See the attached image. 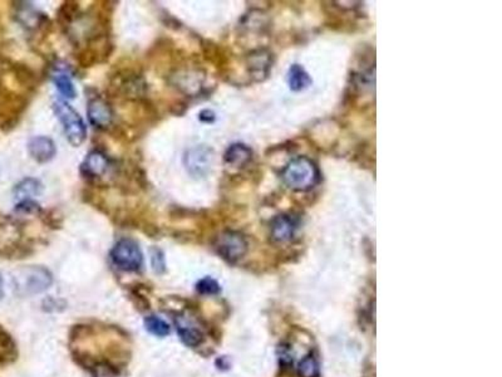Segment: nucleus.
<instances>
[{
	"label": "nucleus",
	"instance_id": "obj_24",
	"mask_svg": "<svg viewBox=\"0 0 502 377\" xmlns=\"http://www.w3.org/2000/svg\"><path fill=\"white\" fill-rule=\"evenodd\" d=\"M151 263L154 267L156 273H163L166 269V263H165V256L162 253L161 249L158 248H152L151 249Z\"/></svg>",
	"mask_w": 502,
	"mask_h": 377
},
{
	"label": "nucleus",
	"instance_id": "obj_25",
	"mask_svg": "<svg viewBox=\"0 0 502 377\" xmlns=\"http://www.w3.org/2000/svg\"><path fill=\"white\" fill-rule=\"evenodd\" d=\"M199 119L202 124H212L216 119V114L211 110H202L199 113Z\"/></svg>",
	"mask_w": 502,
	"mask_h": 377
},
{
	"label": "nucleus",
	"instance_id": "obj_18",
	"mask_svg": "<svg viewBox=\"0 0 502 377\" xmlns=\"http://www.w3.org/2000/svg\"><path fill=\"white\" fill-rule=\"evenodd\" d=\"M288 83L294 92H300L311 84V78L308 72L299 64H293L288 72Z\"/></svg>",
	"mask_w": 502,
	"mask_h": 377
},
{
	"label": "nucleus",
	"instance_id": "obj_6",
	"mask_svg": "<svg viewBox=\"0 0 502 377\" xmlns=\"http://www.w3.org/2000/svg\"><path fill=\"white\" fill-rule=\"evenodd\" d=\"M111 258L115 265L126 272H136L142 267V251L132 239L124 238L117 242L112 249Z\"/></svg>",
	"mask_w": 502,
	"mask_h": 377
},
{
	"label": "nucleus",
	"instance_id": "obj_19",
	"mask_svg": "<svg viewBox=\"0 0 502 377\" xmlns=\"http://www.w3.org/2000/svg\"><path fill=\"white\" fill-rule=\"evenodd\" d=\"M53 82H54L56 87L58 88L59 94H62L63 97L75 98L77 92H75L73 82H72L68 73L64 69L58 68V71H56V73L53 75Z\"/></svg>",
	"mask_w": 502,
	"mask_h": 377
},
{
	"label": "nucleus",
	"instance_id": "obj_21",
	"mask_svg": "<svg viewBox=\"0 0 502 377\" xmlns=\"http://www.w3.org/2000/svg\"><path fill=\"white\" fill-rule=\"evenodd\" d=\"M145 326L149 330V332L158 337H165L170 333V327L165 320H161L160 317L156 316H149L145 320Z\"/></svg>",
	"mask_w": 502,
	"mask_h": 377
},
{
	"label": "nucleus",
	"instance_id": "obj_11",
	"mask_svg": "<svg viewBox=\"0 0 502 377\" xmlns=\"http://www.w3.org/2000/svg\"><path fill=\"white\" fill-rule=\"evenodd\" d=\"M28 152L38 163H50L57 154L54 141L47 136H36L28 142Z\"/></svg>",
	"mask_w": 502,
	"mask_h": 377
},
{
	"label": "nucleus",
	"instance_id": "obj_20",
	"mask_svg": "<svg viewBox=\"0 0 502 377\" xmlns=\"http://www.w3.org/2000/svg\"><path fill=\"white\" fill-rule=\"evenodd\" d=\"M298 374L300 377L319 376V364L316 358L310 353L300 361L298 366Z\"/></svg>",
	"mask_w": 502,
	"mask_h": 377
},
{
	"label": "nucleus",
	"instance_id": "obj_23",
	"mask_svg": "<svg viewBox=\"0 0 502 377\" xmlns=\"http://www.w3.org/2000/svg\"><path fill=\"white\" fill-rule=\"evenodd\" d=\"M15 212L20 214H34V215H39L42 213V207H39V204H37L36 201L33 200H23L19 201L18 204L15 205Z\"/></svg>",
	"mask_w": 502,
	"mask_h": 377
},
{
	"label": "nucleus",
	"instance_id": "obj_17",
	"mask_svg": "<svg viewBox=\"0 0 502 377\" xmlns=\"http://www.w3.org/2000/svg\"><path fill=\"white\" fill-rule=\"evenodd\" d=\"M80 18V3L78 1H64L57 12V22L62 28L68 29Z\"/></svg>",
	"mask_w": 502,
	"mask_h": 377
},
{
	"label": "nucleus",
	"instance_id": "obj_7",
	"mask_svg": "<svg viewBox=\"0 0 502 377\" xmlns=\"http://www.w3.org/2000/svg\"><path fill=\"white\" fill-rule=\"evenodd\" d=\"M214 163V151L206 145L193 146L185 152L184 165L189 175L202 179L209 175Z\"/></svg>",
	"mask_w": 502,
	"mask_h": 377
},
{
	"label": "nucleus",
	"instance_id": "obj_8",
	"mask_svg": "<svg viewBox=\"0 0 502 377\" xmlns=\"http://www.w3.org/2000/svg\"><path fill=\"white\" fill-rule=\"evenodd\" d=\"M88 119L97 128H107L113 124L115 112L111 105L100 96H94L88 101Z\"/></svg>",
	"mask_w": 502,
	"mask_h": 377
},
{
	"label": "nucleus",
	"instance_id": "obj_14",
	"mask_svg": "<svg viewBox=\"0 0 502 377\" xmlns=\"http://www.w3.org/2000/svg\"><path fill=\"white\" fill-rule=\"evenodd\" d=\"M24 276H27L25 278L27 289L34 293L42 292L52 284V276L50 272L40 267H33L25 270Z\"/></svg>",
	"mask_w": 502,
	"mask_h": 377
},
{
	"label": "nucleus",
	"instance_id": "obj_22",
	"mask_svg": "<svg viewBox=\"0 0 502 377\" xmlns=\"http://www.w3.org/2000/svg\"><path fill=\"white\" fill-rule=\"evenodd\" d=\"M198 290L202 295H216L220 292V286L215 279L206 276L198 283Z\"/></svg>",
	"mask_w": 502,
	"mask_h": 377
},
{
	"label": "nucleus",
	"instance_id": "obj_9",
	"mask_svg": "<svg viewBox=\"0 0 502 377\" xmlns=\"http://www.w3.org/2000/svg\"><path fill=\"white\" fill-rule=\"evenodd\" d=\"M273 66V54L267 50H253L246 57V67L255 82L264 81Z\"/></svg>",
	"mask_w": 502,
	"mask_h": 377
},
{
	"label": "nucleus",
	"instance_id": "obj_1",
	"mask_svg": "<svg viewBox=\"0 0 502 377\" xmlns=\"http://www.w3.org/2000/svg\"><path fill=\"white\" fill-rule=\"evenodd\" d=\"M281 179L294 191H309L320 182V171L314 161L308 157L299 156L286 165Z\"/></svg>",
	"mask_w": 502,
	"mask_h": 377
},
{
	"label": "nucleus",
	"instance_id": "obj_15",
	"mask_svg": "<svg viewBox=\"0 0 502 377\" xmlns=\"http://www.w3.org/2000/svg\"><path fill=\"white\" fill-rule=\"evenodd\" d=\"M176 323H177V330L180 333L181 339L186 345L195 347L201 343L204 336H202L200 327H198L193 320L187 318L185 316H180L176 320Z\"/></svg>",
	"mask_w": 502,
	"mask_h": 377
},
{
	"label": "nucleus",
	"instance_id": "obj_2",
	"mask_svg": "<svg viewBox=\"0 0 502 377\" xmlns=\"http://www.w3.org/2000/svg\"><path fill=\"white\" fill-rule=\"evenodd\" d=\"M149 91V84L145 81L142 73L137 69H118L110 81V94L112 97H121L126 101L141 100Z\"/></svg>",
	"mask_w": 502,
	"mask_h": 377
},
{
	"label": "nucleus",
	"instance_id": "obj_5",
	"mask_svg": "<svg viewBox=\"0 0 502 377\" xmlns=\"http://www.w3.org/2000/svg\"><path fill=\"white\" fill-rule=\"evenodd\" d=\"M215 251L229 263H236L248 251V240L242 232L225 230L217 235L214 242Z\"/></svg>",
	"mask_w": 502,
	"mask_h": 377
},
{
	"label": "nucleus",
	"instance_id": "obj_3",
	"mask_svg": "<svg viewBox=\"0 0 502 377\" xmlns=\"http://www.w3.org/2000/svg\"><path fill=\"white\" fill-rule=\"evenodd\" d=\"M207 77L204 69L191 66H180L175 67L170 75L168 82L179 89L181 94H186L189 97H199L201 94L207 92Z\"/></svg>",
	"mask_w": 502,
	"mask_h": 377
},
{
	"label": "nucleus",
	"instance_id": "obj_26",
	"mask_svg": "<svg viewBox=\"0 0 502 377\" xmlns=\"http://www.w3.org/2000/svg\"><path fill=\"white\" fill-rule=\"evenodd\" d=\"M3 295V279H1V276H0V297Z\"/></svg>",
	"mask_w": 502,
	"mask_h": 377
},
{
	"label": "nucleus",
	"instance_id": "obj_10",
	"mask_svg": "<svg viewBox=\"0 0 502 377\" xmlns=\"http://www.w3.org/2000/svg\"><path fill=\"white\" fill-rule=\"evenodd\" d=\"M299 219L290 214H280L274 218L270 226V235L276 243L290 242L298 230Z\"/></svg>",
	"mask_w": 502,
	"mask_h": 377
},
{
	"label": "nucleus",
	"instance_id": "obj_16",
	"mask_svg": "<svg viewBox=\"0 0 502 377\" xmlns=\"http://www.w3.org/2000/svg\"><path fill=\"white\" fill-rule=\"evenodd\" d=\"M13 193L17 200H31V198L43 193V184L34 177H27L15 185Z\"/></svg>",
	"mask_w": 502,
	"mask_h": 377
},
{
	"label": "nucleus",
	"instance_id": "obj_13",
	"mask_svg": "<svg viewBox=\"0 0 502 377\" xmlns=\"http://www.w3.org/2000/svg\"><path fill=\"white\" fill-rule=\"evenodd\" d=\"M253 158V150L244 144L230 145L223 154L225 163L232 168H244Z\"/></svg>",
	"mask_w": 502,
	"mask_h": 377
},
{
	"label": "nucleus",
	"instance_id": "obj_4",
	"mask_svg": "<svg viewBox=\"0 0 502 377\" xmlns=\"http://www.w3.org/2000/svg\"><path fill=\"white\" fill-rule=\"evenodd\" d=\"M53 110L58 119L61 121L66 138L69 144L75 147L81 146L87 138V127L82 119L80 113L66 101H56L53 103Z\"/></svg>",
	"mask_w": 502,
	"mask_h": 377
},
{
	"label": "nucleus",
	"instance_id": "obj_12",
	"mask_svg": "<svg viewBox=\"0 0 502 377\" xmlns=\"http://www.w3.org/2000/svg\"><path fill=\"white\" fill-rule=\"evenodd\" d=\"M110 168V160L105 152L91 151L81 165L82 175L89 179H97L105 175Z\"/></svg>",
	"mask_w": 502,
	"mask_h": 377
}]
</instances>
